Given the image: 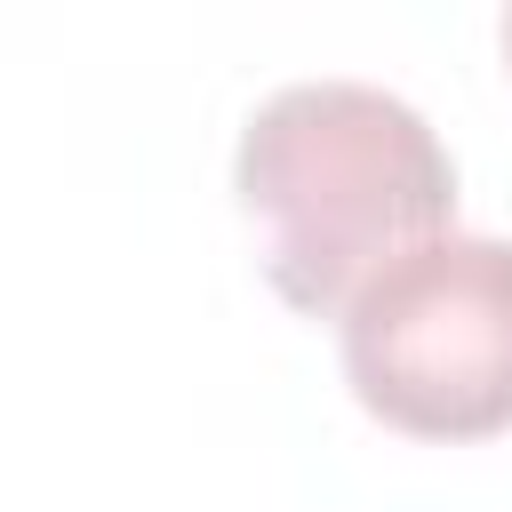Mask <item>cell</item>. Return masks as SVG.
Returning <instances> with one entry per match:
<instances>
[{
	"mask_svg": "<svg viewBox=\"0 0 512 512\" xmlns=\"http://www.w3.org/2000/svg\"><path fill=\"white\" fill-rule=\"evenodd\" d=\"M232 192L264 224L272 288L296 312H344L384 264L448 232L456 168L400 96L320 80L256 104Z\"/></svg>",
	"mask_w": 512,
	"mask_h": 512,
	"instance_id": "1",
	"label": "cell"
},
{
	"mask_svg": "<svg viewBox=\"0 0 512 512\" xmlns=\"http://www.w3.org/2000/svg\"><path fill=\"white\" fill-rule=\"evenodd\" d=\"M344 376L408 440L512 424V240L440 232L344 304Z\"/></svg>",
	"mask_w": 512,
	"mask_h": 512,
	"instance_id": "2",
	"label": "cell"
},
{
	"mask_svg": "<svg viewBox=\"0 0 512 512\" xmlns=\"http://www.w3.org/2000/svg\"><path fill=\"white\" fill-rule=\"evenodd\" d=\"M504 56H512V16H504Z\"/></svg>",
	"mask_w": 512,
	"mask_h": 512,
	"instance_id": "3",
	"label": "cell"
}]
</instances>
